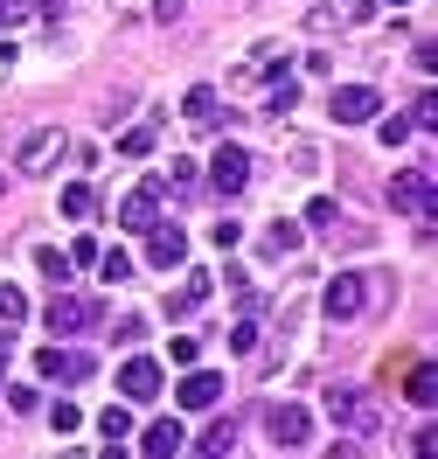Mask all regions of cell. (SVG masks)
Masks as SVG:
<instances>
[{
    "instance_id": "obj_30",
    "label": "cell",
    "mask_w": 438,
    "mask_h": 459,
    "mask_svg": "<svg viewBox=\"0 0 438 459\" xmlns=\"http://www.w3.org/2000/svg\"><path fill=\"white\" fill-rule=\"evenodd\" d=\"M236 446V431H209V438H195V453H209V459H223Z\"/></svg>"
},
{
    "instance_id": "obj_21",
    "label": "cell",
    "mask_w": 438,
    "mask_h": 459,
    "mask_svg": "<svg viewBox=\"0 0 438 459\" xmlns=\"http://www.w3.org/2000/svg\"><path fill=\"white\" fill-rule=\"evenodd\" d=\"M56 209H63V216H70V223H84V216H98V195H90V181H70Z\"/></svg>"
},
{
    "instance_id": "obj_32",
    "label": "cell",
    "mask_w": 438,
    "mask_h": 459,
    "mask_svg": "<svg viewBox=\"0 0 438 459\" xmlns=\"http://www.w3.org/2000/svg\"><path fill=\"white\" fill-rule=\"evenodd\" d=\"M251 342H258V320L244 314V320H236V327H230V348H251Z\"/></svg>"
},
{
    "instance_id": "obj_25",
    "label": "cell",
    "mask_w": 438,
    "mask_h": 459,
    "mask_svg": "<svg viewBox=\"0 0 438 459\" xmlns=\"http://www.w3.org/2000/svg\"><path fill=\"white\" fill-rule=\"evenodd\" d=\"M118 153H125V160H140V153H153V126H133V133L118 140Z\"/></svg>"
},
{
    "instance_id": "obj_5",
    "label": "cell",
    "mask_w": 438,
    "mask_h": 459,
    "mask_svg": "<svg viewBox=\"0 0 438 459\" xmlns=\"http://www.w3.org/2000/svg\"><path fill=\"white\" fill-rule=\"evenodd\" d=\"M181 258H188V230H181V223H160V216H153V223H146V264L175 272Z\"/></svg>"
},
{
    "instance_id": "obj_27",
    "label": "cell",
    "mask_w": 438,
    "mask_h": 459,
    "mask_svg": "<svg viewBox=\"0 0 438 459\" xmlns=\"http://www.w3.org/2000/svg\"><path fill=\"white\" fill-rule=\"evenodd\" d=\"M29 314V299H21V286H0V320H7V327H14V320Z\"/></svg>"
},
{
    "instance_id": "obj_7",
    "label": "cell",
    "mask_w": 438,
    "mask_h": 459,
    "mask_svg": "<svg viewBox=\"0 0 438 459\" xmlns=\"http://www.w3.org/2000/svg\"><path fill=\"white\" fill-rule=\"evenodd\" d=\"M42 320H49V334H56V342H77V334H84L90 320H98V307H90V299H70V292H56Z\"/></svg>"
},
{
    "instance_id": "obj_22",
    "label": "cell",
    "mask_w": 438,
    "mask_h": 459,
    "mask_svg": "<svg viewBox=\"0 0 438 459\" xmlns=\"http://www.w3.org/2000/svg\"><path fill=\"white\" fill-rule=\"evenodd\" d=\"M133 272H140V264L125 258V251H98V279H105V286H125Z\"/></svg>"
},
{
    "instance_id": "obj_3",
    "label": "cell",
    "mask_w": 438,
    "mask_h": 459,
    "mask_svg": "<svg viewBox=\"0 0 438 459\" xmlns=\"http://www.w3.org/2000/svg\"><path fill=\"white\" fill-rule=\"evenodd\" d=\"M362 299H369V286H362V272H334L321 292V314L334 320V327H348V320H362Z\"/></svg>"
},
{
    "instance_id": "obj_4",
    "label": "cell",
    "mask_w": 438,
    "mask_h": 459,
    "mask_svg": "<svg viewBox=\"0 0 438 459\" xmlns=\"http://www.w3.org/2000/svg\"><path fill=\"white\" fill-rule=\"evenodd\" d=\"M264 431H271V446H279V453H299V446L313 438V418H306V403H279V411L264 418Z\"/></svg>"
},
{
    "instance_id": "obj_9",
    "label": "cell",
    "mask_w": 438,
    "mask_h": 459,
    "mask_svg": "<svg viewBox=\"0 0 438 459\" xmlns=\"http://www.w3.org/2000/svg\"><path fill=\"white\" fill-rule=\"evenodd\" d=\"M160 195H167V181H140L133 195L118 202V230H146L153 216H160Z\"/></svg>"
},
{
    "instance_id": "obj_35",
    "label": "cell",
    "mask_w": 438,
    "mask_h": 459,
    "mask_svg": "<svg viewBox=\"0 0 438 459\" xmlns=\"http://www.w3.org/2000/svg\"><path fill=\"white\" fill-rule=\"evenodd\" d=\"M35 0H0V29H14V22H21V14H29Z\"/></svg>"
},
{
    "instance_id": "obj_29",
    "label": "cell",
    "mask_w": 438,
    "mask_h": 459,
    "mask_svg": "<svg viewBox=\"0 0 438 459\" xmlns=\"http://www.w3.org/2000/svg\"><path fill=\"white\" fill-rule=\"evenodd\" d=\"M410 126H425V133H432V126H438V91H425V98L410 105Z\"/></svg>"
},
{
    "instance_id": "obj_28",
    "label": "cell",
    "mask_w": 438,
    "mask_h": 459,
    "mask_svg": "<svg viewBox=\"0 0 438 459\" xmlns=\"http://www.w3.org/2000/svg\"><path fill=\"white\" fill-rule=\"evenodd\" d=\"M209 244H216V251H236V244H244V230H236V216H223V223L209 230Z\"/></svg>"
},
{
    "instance_id": "obj_14",
    "label": "cell",
    "mask_w": 438,
    "mask_h": 459,
    "mask_svg": "<svg viewBox=\"0 0 438 459\" xmlns=\"http://www.w3.org/2000/svg\"><path fill=\"white\" fill-rule=\"evenodd\" d=\"M369 14H376L369 0H321V7L306 14V29H313V35H327V29H355V22H369Z\"/></svg>"
},
{
    "instance_id": "obj_20",
    "label": "cell",
    "mask_w": 438,
    "mask_h": 459,
    "mask_svg": "<svg viewBox=\"0 0 438 459\" xmlns=\"http://www.w3.org/2000/svg\"><path fill=\"white\" fill-rule=\"evenodd\" d=\"M202 299H209V272H188V286H181L175 299H167V314H175V320H188L195 307H202Z\"/></svg>"
},
{
    "instance_id": "obj_19",
    "label": "cell",
    "mask_w": 438,
    "mask_h": 459,
    "mask_svg": "<svg viewBox=\"0 0 438 459\" xmlns=\"http://www.w3.org/2000/svg\"><path fill=\"white\" fill-rule=\"evenodd\" d=\"M299 244H306V230H299V223H286V216H279V223L264 230V258H292Z\"/></svg>"
},
{
    "instance_id": "obj_17",
    "label": "cell",
    "mask_w": 438,
    "mask_h": 459,
    "mask_svg": "<svg viewBox=\"0 0 438 459\" xmlns=\"http://www.w3.org/2000/svg\"><path fill=\"white\" fill-rule=\"evenodd\" d=\"M140 453H146V459H167V453H181V425H175V418L146 425V431H140Z\"/></svg>"
},
{
    "instance_id": "obj_23",
    "label": "cell",
    "mask_w": 438,
    "mask_h": 459,
    "mask_svg": "<svg viewBox=\"0 0 438 459\" xmlns=\"http://www.w3.org/2000/svg\"><path fill=\"white\" fill-rule=\"evenodd\" d=\"M35 272H42V279H56V286H63V279H70L77 264L63 258V251H35Z\"/></svg>"
},
{
    "instance_id": "obj_10",
    "label": "cell",
    "mask_w": 438,
    "mask_h": 459,
    "mask_svg": "<svg viewBox=\"0 0 438 459\" xmlns=\"http://www.w3.org/2000/svg\"><path fill=\"white\" fill-rule=\"evenodd\" d=\"M35 369L49 376V383H63V390H77V383H90V355H77V348H70V355H63V348H42Z\"/></svg>"
},
{
    "instance_id": "obj_24",
    "label": "cell",
    "mask_w": 438,
    "mask_h": 459,
    "mask_svg": "<svg viewBox=\"0 0 438 459\" xmlns=\"http://www.w3.org/2000/svg\"><path fill=\"white\" fill-rule=\"evenodd\" d=\"M98 431H105V438H125V431H133V411H125V403H112V411H105V418H98Z\"/></svg>"
},
{
    "instance_id": "obj_34",
    "label": "cell",
    "mask_w": 438,
    "mask_h": 459,
    "mask_svg": "<svg viewBox=\"0 0 438 459\" xmlns=\"http://www.w3.org/2000/svg\"><path fill=\"white\" fill-rule=\"evenodd\" d=\"M70 264H98V237H77V244H70Z\"/></svg>"
},
{
    "instance_id": "obj_11",
    "label": "cell",
    "mask_w": 438,
    "mask_h": 459,
    "mask_svg": "<svg viewBox=\"0 0 438 459\" xmlns=\"http://www.w3.org/2000/svg\"><path fill=\"white\" fill-rule=\"evenodd\" d=\"M118 397H125V403H153V397H160V362L133 355V362L118 369Z\"/></svg>"
},
{
    "instance_id": "obj_13",
    "label": "cell",
    "mask_w": 438,
    "mask_h": 459,
    "mask_svg": "<svg viewBox=\"0 0 438 459\" xmlns=\"http://www.w3.org/2000/svg\"><path fill=\"white\" fill-rule=\"evenodd\" d=\"M175 403H181V411H216V403H223V376H216V369L181 376V383H175Z\"/></svg>"
},
{
    "instance_id": "obj_12",
    "label": "cell",
    "mask_w": 438,
    "mask_h": 459,
    "mask_svg": "<svg viewBox=\"0 0 438 459\" xmlns=\"http://www.w3.org/2000/svg\"><path fill=\"white\" fill-rule=\"evenodd\" d=\"M56 153H63V133H56V126H42V133H29V140H21L14 168H21V174H49V168H56Z\"/></svg>"
},
{
    "instance_id": "obj_1",
    "label": "cell",
    "mask_w": 438,
    "mask_h": 459,
    "mask_svg": "<svg viewBox=\"0 0 438 459\" xmlns=\"http://www.w3.org/2000/svg\"><path fill=\"white\" fill-rule=\"evenodd\" d=\"M390 209H404V216H417V223H432V209H438V195H432V160H410V168L390 174Z\"/></svg>"
},
{
    "instance_id": "obj_26",
    "label": "cell",
    "mask_w": 438,
    "mask_h": 459,
    "mask_svg": "<svg viewBox=\"0 0 438 459\" xmlns=\"http://www.w3.org/2000/svg\"><path fill=\"white\" fill-rule=\"evenodd\" d=\"M376 133H382V146H404V140H410V118H404V112H397V118L376 112Z\"/></svg>"
},
{
    "instance_id": "obj_15",
    "label": "cell",
    "mask_w": 438,
    "mask_h": 459,
    "mask_svg": "<svg viewBox=\"0 0 438 459\" xmlns=\"http://www.w3.org/2000/svg\"><path fill=\"white\" fill-rule=\"evenodd\" d=\"M306 223L321 230V237H348V244H369V230H341V209H334V202H306Z\"/></svg>"
},
{
    "instance_id": "obj_33",
    "label": "cell",
    "mask_w": 438,
    "mask_h": 459,
    "mask_svg": "<svg viewBox=\"0 0 438 459\" xmlns=\"http://www.w3.org/2000/svg\"><path fill=\"white\" fill-rule=\"evenodd\" d=\"M49 425H56V431H77L84 418H77V403H56V411H49Z\"/></svg>"
},
{
    "instance_id": "obj_6",
    "label": "cell",
    "mask_w": 438,
    "mask_h": 459,
    "mask_svg": "<svg viewBox=\"0 0 438 459\" xmlns=\"http://www.w3.org/2000/svg\"><path fill=\"white\" fill-rule=\"evenodd\" d=\"M327 112H334V126H369V118L382 112V98L369 84H341L334 98H327Z\"/></svg>"
},
{
    "instance_id": "obj_16",
    "label": "cell",
    "mask_w": 438,
    "mask_h": 459,
    "mask_svg": "<svg viewBox=\"0 0 438 459\" xmlns=\"http://www.w3.org/2000/svg\"><path fill=\"white\" fill-rule=\"evenodd\" d=\"M181 112H188V126H202V133H209V126H223V98H216L209 84H195L188 98H181Z\"/></svg>"
},
{
    "instance_id": "obj_18",
    "label": "cell",
    "mask_w": 438,
    "mask_h": 459,
    "mask_svg": "<svg viewBox=\"0 0 438 459\" xmlns=\"http://www.w3.org/2000/svg\"><path fill=\"white\" fill-rule=\"evenodd\" d=\"M404 397L417 403V411H432V403H438V369H432V362H417V369L404 376Z\"/></svg>"
},
{
    "instance_id": "obj_31",
    "label": "cell",
    "mask_w": 438,
    "mask_h": 459,
    "mask_svg": "<svg viewBox=\"0 0 438 459\" xmlns=\"http://www.w3.org/2000/svg\"><path fill=\"white\" fill-rule=\"evenodd\" d=\"M112 334L133 348V342H146V320H140V314H125V320H112Z\"/></svg>"
},
{
    "instance_id": "obj_8",
    "label": "cell",
    "mask_w": 438,
    "mask_h": 459,
    "mask_svg": "<svg viewBox=\"0 0 438 459\" xmlns=\"http://www.w3.org/2000/svg\"><path fill=\"white\" fill-rule=\"evenodd\" d=\"M209 181H216V195H244V188H251V153H244V146H223V153L209 160Z\"/></svg>"
},
{
    "instance_id": "obj_2",
    "label": "cell",
    "mask_w": 438,
    "mask_h": 459,
    "mask_svg": "<svg viewBox=\"0 0 438 459\" xmlns=\"http://www.w3.org/2000/svg\"><path fill=\"white\" fill-rule=\"evenodd\" d=\"M327 411H334V425H341V431H362V438H376V431H382V411H376L369 390H341V383H334V390H327Z\"/></svg>"
},
{
    "instance_id": "obj_36",
    "label": "cell",
    "mask_w": 438,
    "mask_h": 459,
    "mask_svg": "<svg viewBox=\"0 0 438 459\" xmlns=\"http://www.w3.org/2000/svg\"><path fill=\"white\" fill-rule=\"evenodd\" d=\"M376 7H404V0H376Z\"/></svg>"
}]
</instances>
